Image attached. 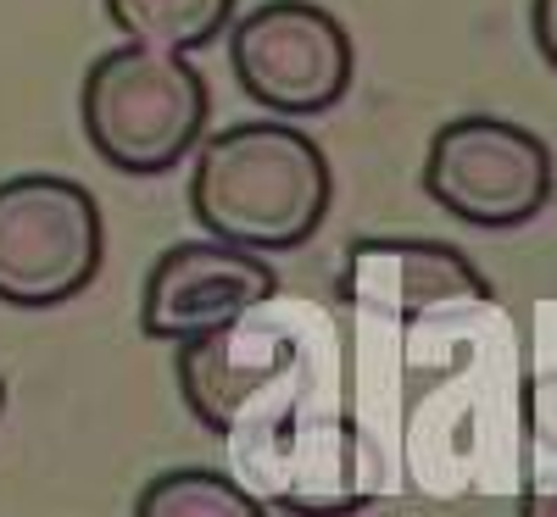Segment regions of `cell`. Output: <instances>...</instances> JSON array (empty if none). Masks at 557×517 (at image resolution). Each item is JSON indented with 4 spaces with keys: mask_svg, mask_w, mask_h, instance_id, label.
I'll use <instances>...</instances> for the list:
<instances>
[{
    "mask_svg": "<svg viewBox=\"0 0 557 517\" xmlns=\"http://www.w3.org/2000/svg\"><path fill=\"white\" fill-rule=\"evenodd\" d=\"M530 34H535L541 62L557 73V0H530Z\"/></svg>",
    "mask_w": 557,
    "mask_h": 517,
    "instance_id": "cell-11",
    "label": "cell"
},
{
    "mask_svg": "<svg viewBox=\"0 0 557 517\" xmlns=\"http://www.w3.org/2000/svg\"><path fill=\"white\" fill-rule=\"evenodd\" d=\"M107 17L134 45L190 56L223 39V28L235 23V0H107Z\"/></svg>",
    "mask_w": 557,
    "mask_h": 517,
    "instance_id": "cell-9",
    "label": "cell"
},
{
    "mask_svg": "<svg viewBox=\"0 0 557 517\" xmlns=\"http://www.w3.org/2000/svg\"><path fill=\"white\" fill-rule=\"evenodd\" d=\"M190 156V212L223 245L257 256L296 251L330 217V156L296 123H228L218 134H201Z\"/></svg>",
    "mask_w": 557,
    "mask_h": 517,
    "instance_id": "cell-1",
    "label": "cell"
},
{
    "mask_svg": "<svg viewBox=\"0 0 557 517\" xmlns=\"http://www.w3.org/2000/svg\"><path fill=\"white\" fill-rule=\"evenodd\" d=\"M107 223L96 196L62 173H17L0 184V301L45 312L101 278Z\"/></svg>",
    "mask_w": 557,
    "mask_h": 517,
    "instance_id": "cell-3",
    "label": "cell"
},
{
    "mask_svg": "<svg viewBox=\"0 0 557 517\" xmlns=\"http://www.w3.org/2000/svg\"><path fill=\"white\" fill-rule=\"evenodd\" d=\"M0 412H7V379H0Z\"/></svg>",
    "mask_w": 557,
    "mask_h": 517,
    "instance_id": "cell-12",
    "label": "cell"
},
{
    "mask_svg": "<svg viewBox=\"0 0 557 517\" xmlns=\"http://www.w3.org/2000/svg\"><path fill=\"white\" fill-rule=\"evenodd\" d=\"M228 67L246 101L278 117H318L346 101L357 78L351 34L312 0H268L228 23Z\"/></svg>",
    "mask_w": 557,
    "mask_h": 517,
    "instance_id": "cell-5",
    "label": "cell"
},
{
    "mask_svg": "<svg viewBox=\"0 0 557 517\" xmlns=\"http://www.w3.org/2000/svg\"><path fill=\"white\" fill-rule=\"evenodd\" d=\"M134 517H268L257 495L212 467H173L157 474L134 501Z\"/></svg>",
    "mask_w": 557,
    "mask_h": 517,
    "instance_id": "cell-10",
    "label": "cell"
},
{
    "mask_svg": "<svg viewBox=\"0 0 557 517\" xmlns=\"http://www.w3.org/2000/svg\"><path fill=\"white\" fill-rule=\"evenodd\" d=\"M335 295L357 312L424 317L441 306H480L491 301V285L446 240H357L335 278Z\"/></svg>",
    "mask_w": 557,
    "mask_h": 517,
    "instance_id": "cell-7",
    "label": "cell"
},
{
    "mask_svg": "<svg viewBox=\"0 0 557 517\" xmlns=\"http://www.w3.org/2000/svg\"><path fill=\"white\" fill-rule=\"evenodd\" d=\"M273 362H290V340H268L257 328H246V317H240L228 328H207V335L178 340L173 379L201 429L228 434L240 406L268 384Z\"/></svg>",
    "mask_w": 557,
    "mask_h": 517,
    "instance_id": "cell-8",
    "label": "cell"
},
{
    "mask_svg": "<svg viewBox=\"0 0 557 517\" xmlns=\"http://www.w3.org/2000/svg\"><path fill=\"white\" fill-rule=\"evenodd\" d=\"M424 196L469 228H524L552 201V146L513 117H451L430 139Z\"/></svg>",
    "mask_w": 557,
    "mask_h": 517,
    "instance_id": "cell-4",
    "label": "cell"
},
{
    "mask_svg": "<svg viewBox=\"0 0 557 517\" xmlns=\"http://www.w3.org/2000/svg\"><path fill=\"white\" fill-rule=\"evenodd\" d=\"M278 290V273L268 256L223 245V240H178L168 245L139 290V335L146 340H190L207 328H228L268 306Z\"/></svg>",
    "mask_w": 557,
    "mask_h": 517,
    "instance_id": "cell-6",
    "label": "cell"
},
{
    "mask_svg": "<svg viewBox=\"0 0 557 517\" xmlns=\"http://www.w3.org/2000/svg\"><path fill=\"white\" fill-rule=\"evenodd\" d=\"M84 139L107 167L128 178L173 173L201 146L212 117V89L201 67L178 51L123 39L117 51H101L78 89Z\"/></svg>",
    "mask_w": 557,
    "mask_h": 517,
    "instance_id": "cell-2",
    "label": "cell"
}]
</instances>
